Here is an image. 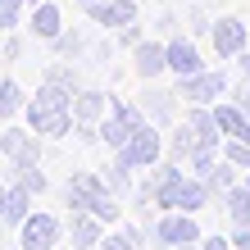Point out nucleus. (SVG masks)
I'll use <instances>...</instances> for the list:
<instances>
[{"mask_svg":"<svg viewBox=\"0 0 250 250\" xmlns=\"http://www.w3.org/2000/svg\"><path fill=\"white\" fill-rule=\"evenodd\" d=\"M86 19L100 23L105 32H119V27L141 19V5L137 0H100V5H86Z\"/></svg>","mask_w":250,"mask_h":250,"instance_id":"12","label":"nucleus"},{"mask_svg":"<svg viewBox=\"0 0 250 250\" xmlns=\"http://www.w3.org/2000/svg\"><path fill=\"white\" fill-rule=\"evenodd\" d=\"M50 46L60 50V60H73V55H82V50H86V41H82L78 32H68V27H64V37H55Z\"/></svg>","mask_w":250,"mask_h":250,"instance_id":"26","label":"nucleus"},{"mask_svg":"<svg viewBox=\"0 0 250 250\" xmlns=\"http://www.w3.org/2000/svg\"><path fill=\"white\" fill-rule=\"evenodd\" d=\"M109 109H114L109 91H78L73 96V119H78V127H100L109 119Z\"/></svg>","mask_w":250,"mask_h":250,"instance_id":"13","label":"nucleus"},{"mask_svg":"<svg viewBox=\"0 0 250 250\" xmlns=\"http://www.w3.org/2000/svg\"><path fill=\"white\" fill-rule=\"evenodd\" d=\"M78 5H82V9H86V5H100V0H78Z\"/></svg>","mask_w":250,"mask_h":250,"instance_id":"33","label":"nucleus"},{"mask_svg":"<svg viewBox=\"0 0 250 250\" xmlns=\"http://www.w3.org/2000/svg\"><path fill=\"white\" fill-rule=\"evenodd\" d=\"M27 9H32V0H0V27L5 32H19Z\"/></svg>","mask_w":250,"mask_h":250,"instance_id":"24","label":"nucleus"},{"mask_svg":"<svg viewBox=\"0 0 250 250\" xmlns=\"http://www.w3.org/2000/svg\"><path fill=\"white\" fill-rule=\"evenodd\" d=\"M32 214H37V196L27 187H19V182H5V196H0V223H5L9 232H19Z\"/></svg>","mask_w":250,"mask_h":250,"instance_id":"10","label":"nucleus"},{"mask_svg":"<svg viewBox=\"0 0 250 250\" xmlns=\"http://www.w3.org/2000/svg\"><path fill=\"white\" fill-rule=\"evenodd\" d=\"M132 73H137L141 82H159L168 73V46L155 37H146L137 50H132Z\"/></svg>","mask_w":250,"mask_h":250,"instance_id":"11","label":"nucleus"},{"mask_svg":"<svg viewBox=\"0 0 250 250\" xmlns=\"http://www.w3.org/2000/svg\"><path fill=\"white\" fill-rule=\"evenodd\" d=\"M119 155H123L137 173H146V168H155V164H164V159H168V132L159 127V123L146 119L137 132H132V141L123 146Z\"/></svg>","mask_w":250,"mask_h":250,"instance_id":"2","label":"nucleus"},{"mask_svg":"<svg viewBox=\"0 0 250 250\" xmlns=\"http://www.w3.org/2000/svg\"><path fill=\"white\" fill-rule=\"evenodd\" d=\"M27 32H32L37 41L64 37V9L55 5V0H41V5H32V9H27Z\"/></svg>","mask_w":250,"mask_h":250,"instance_id":"14","label":"nucleus"},{"mask_svg":"<svg viewBox=\"0 0 250 250\" xmlns=\"http://www.w3.org/2000/svg\"><path fill=\"white\" fill-rule=\"evenodd\" d=\"M196 150H200L196 127H191L187 119L173 123V127H168V159H173V164H191V155H196Z\"/></svg>","mask_w":250,"mask_h":250,"instance_id":"16","label":"nucleus"},{"mask_svg":"<svg viewBox=\"0 0 250 250\" xmlns=\"http://www.w3.org/2000/svg\"><path fill=\"white\" fill-rule=\"evenodd\" d=\"M132 173H137V168H132L123 155H114V164H105V168H100V178H105V187L123 200V196H132Z\"/></svg>","mask_w":250,"mask_h":250,"instance_id":"18","label":"nucleus"},{"mask_svg":"<svg viewBox=\"0 0 250 250\" xmlns=\"http://www.w3.org/2000/svg\"><path fill=\"white\" fill-rule=\"evenodd\" d=\"M9 182L27 187L32 196H46V191H50V178L41 173V164H32V168H14V164H9Z\"/></svg>","mask_w":250,"mask_h":250,"instance_id":"23","label":"nucleus"},{"mask_svg":"<svg viewBox=\"0 0 250 250\" xmlns=\"http://www.w3.org/2000/svg\"><path fill=\"white\" fill-rule=\"evenodd\" d=\"M241 182H246V187H250V168H246V173H241Z\"/></svg>","mask_w":250,"mask_h":250,"instance_id":"34","label":"nucleus"},{"mask_svg":"<svg viewBox=\"0 0 250 250\" xmlns=\"http://www.w3.org/2000/svg\"><path fill=\"white\" fill-rule=\"evenodd\" d=\"M100 250H146V241H141V228L123 223L119 232H105V241H100Z\"/></svg>","mask_w":250,"mask_h":250,"instance_id":"21","label":"nucleus"},{"mask_svg":"<svg viewBox=\"0 0 250 250\" xmlns=\"http://www.w3.org/2000/svg\"><path fill=\"white\" fill-rule=\"evenodd\" d=\"M200 250H237V246H232V237H218V232H214V237L200 241Z\"/></svg>","mask_w":250,"mask_h":250,"instance_id":"30","label":"nucleus"},{"mask_svg":"<svg viewBox=\"0 0 250 250\" xmlns=\"http://www.w3.org/2000/svg\"><path fill=\"white\" fill-rule=\"evenodd\" d=\"M60 250H78V246H73V241H64V246H60Z\"/></svg>","mask_w":250,"mask_h":250,"instance_id":"35","label":"nucleus"},{"mask_svg":"<svg viewBox=\"0 0 250 250\" xmlns=\"http://www.w3.org/2000/svg\"><path fill=\"white\" fill-rule=\"evenodd\" d=\"M37 132L32 127H23V123H5V132H0V155L14 159L19 150H27V141H32Z\"/></svg>","mask_w":250,"mask_h":250,"instance_id":"20","label":"nucleus"},{"mask_svg":"<svg viewBox=\"0 0 250 250\" xmlns=\"http://www.w3.org/2000/svg\"><path fill=\"white\" fill-rule=\"evenodd\" d=\"M19 50H23V37L9 32V41H5V60H19Z\"/></svg>","mask_w":250,"mask_h":250,"instance_id":"31","label":"nucleus"},{"mask_svg":"<svg viewBox=\"0 0 250 250\" xmlns=\"http://www.w3.org/2000/svg\"><path fill=\"white\" fill-rule=\"evenodd\" d=\"M209 46H214V60H241L246 46H250V23L237 19V14H223V19H214Z\"/></svg>","mask_w":250,"mask_h":250,"instance_id":"6","label":"nucleus"},{"mask_svg":"<svg viewBox=\"0 0 250 250\" xmlns=\"http://www.w3.org/2000/svg\"><path fill=\"white\" fill-rule=\"evenodd\" d=\"M73 96H78V91H68V86H60V82H41L37 96L27 100V109H23L27 127L41 132V137H50V141L78 132V119H73Z\"/></svg>","mask_w":250,"mask_h":250,"instance_id":"1","label":"nucleus"},{"mask_svg":"<svg viewBox=\"0 0 250 250\" xmlns=\"http://www.w3.org/2000/svg\"><path fill=\"white\" fill-rule=\"evenodd\" d=\"M173 82H178L182 105H218V100L232 96V82H228L223 68H200L191 78H173Z\"/></svg>","mask_w":250,"mask_h":250,"instance_id":"4","label":"nucleus"},{"mask_svg":"<svg viewBox=\"0 0 250 250\" xmlns=\"http://www.w3.org/2000/svg\"><path fill=\"white\" fill-rule=\"evenodd\" d=\"M164 46H168V78H191V73L209 68V64H205V55H200V46H196V37H191V32H178V37H168Z\"/></svg>","mask_w":250,"mask_h":250,"instance_id":"8","label":"nucleus"},{"mask_svg":"<svg viewBox=\"0 0 250 250\" xmlns=\"http://www.w3.org/2000/svg\"><path fill=\"white\" fill-rule=\"evenodd\" d=\"M141 123H146V114H141V105H137V100H119V96H114L109 119L100 123V141L109 146V155H119L123 146L132 141V132H137Z\"/></svg>","mask_w":250,"mask_h":250,"instance_id":"5","label":"nucleus"},{"mask_svg":"<svg viewBox=\"0 0 250 250\" xmlns=\"http://www.w3.org/2000/svg\"><path fill=\"white\" fill-rule=\"evenodd\" d=\"M178 86H173V91H164V86H155V82H146V91H141V100H137V105H141V114H146V119H150V123H159V127H173V119H178Z\"/></svg>","mask_w":250,"mask_h":250,"instance_id":"9","label":"nucleus"},{"mask_svg":"<svg viewBox=\"0 0 250 250\" xmlns=\"http://www.w3.org/2000/svg\"><path fill=\"white\" fill-rule=\"evenodd\" d=\"M146 41V32H141V23H127V27H119V46L123 50H137Z\"/></svg>","mask_w":250,"mask_h":250,"instance_id":"28","label":"nucleus"},{"mask_svg":"<svg viewBox=\"0 0 250 250\" xmlns=\"http://www.w3.org/2000/svg\"><path fill=\"white\" fill-rule=\"evenodd\" d=\"M150 237H155L159 250H182V246H200L205 232H200V218H196V214H187V209H164V214L155 218Z\"/></svg>","mask_w":250,"mask_h":250,"instance_id":"3","label":"nucleus"},{"mask_svg":"<svg viewBox=\"0 0 250 250\" xmlns=\"http://www.w3.org/2000/svg\"><path fill=\"white\" fill-rule=\"evenodd\" d=\"M237 164H232V159H218V164L209 168V173H205V182H209V191H214V196H223V191H232V187H237Z\"/></svg>","mask_w":250,"mask_h":250,"instance_id":"22","label":"nucleus"},{"mask_svg":"<svg viewBox=\"0 0 250 250\" xmlns=\"http://www.w3.org/2000/svg\"><path fill=\"white\" fill-rule=\"evenodd\" d=\"M182 250H200V246H182Z\"/></svg>","mask_w":250,"mask_h":250,"instance_id":"36","label":"nucleus"},{"mask_svg":"<svg viewBox=\"0 0 250 250\" xmlns=\"http://www.w3.org/2000/svg\"><path fill=\"white\" fill-rule=\"evenodd\" d=\"M27 100H32V96H23V86L14 82V78H5V82H0V119L14 123V119L27 109Z\"/></svg>","mask_w":250,"mask_h":250,"instance_id":"19","label":"nucleus"},{"mask_svg":"<svg viewBox=\"0 0 250 250\" xmlns=\"http://www.w3.org/2000/svg\"><path fill=\"white\" fill-rule=\"evenodd\" d=\"M60 246H64V223L46 209H37L19 228V250H60Z\"/></svg>","mask_w":250,"mask_h":250,"instance_id":"7","label":"nucleus"},{"mask_svg":"<svg viewBox=\"0 0 250 250\" xmlns=\"http://www.w3.org/2000/svg\"><path fill=\"white\" fill-rule=\"evenodd\" d=\"M218 205H223V214H228L232 228H250V187L246 182H237L232 191H223Z\"/></svg>","mask_w":250,"mask_h":250,"instance_id":"17","label":"nucleus"},{"mask_svg":"<svg viewBox=\"0 0 250 250\" xmlns=\"http://www.w3.org/2000/svg\"><path fill=\"white\" fill-rule=\"evenodd\" d=\"M187 32H191V37H209V32H214V19H209L200 5H191V9H187Z\"/></svg>","mask_w":250,"mask_h":250,"instance_id":"25","label":"nucleus"},{"mask_svg":"<svg viewBox=\"0 0 250 250\" xmlns=\"http://www.w3.org/2000/svg\"><path fill=\"white\" fill-rule=\"evenodd\" d=\"M105 228L96 214H68V241L78 250H100V241H105Z\"/></svg>","mask_w":250,"mask_h":250,"instance_id":"15","label":"nucleus"},{"mask_svg":"<svg viewBox=\"0 0 250 250\" xmlns=\"http://www.w3.org/2000/svg\"><path fill=\"white\" fill-rule=\"evenodd\" d=\"M237 64H241V73H246V78H250V46H246V55H241V60H237Z\"/></svg>","mask_w":250,"mask_h":250,"instance_id":"32","label":"nucleus"},{"mask_svg":"<svg viewBox=\"0 0 250 250\" xmlns=\"http://www.w3.org/2000/svg\"><path fill=\"white\" fill-rule=\"evenodd\" d=\"M46 82H60V86H68V91H82V86H78V73H73L68 64H50L46 68Z\"/></svg>","mask_w":250,"mask_h":250,"instance_id":"27","label":"nucleus"},{"mask_svg":"<svg viewBox=\"0 0 250 250\" xmlns=\"http://www.w3.org/2000/svg\"><path fill=\"white\" fill-rule=\"evenodd\" d=\"M232 105H237V109L246 114V119H250V78H246L241 86H232Z\"/></svg>","mask_w":250,"mask_h":250,"instance_id":"29","label":"nucleus"}]
</instances>
